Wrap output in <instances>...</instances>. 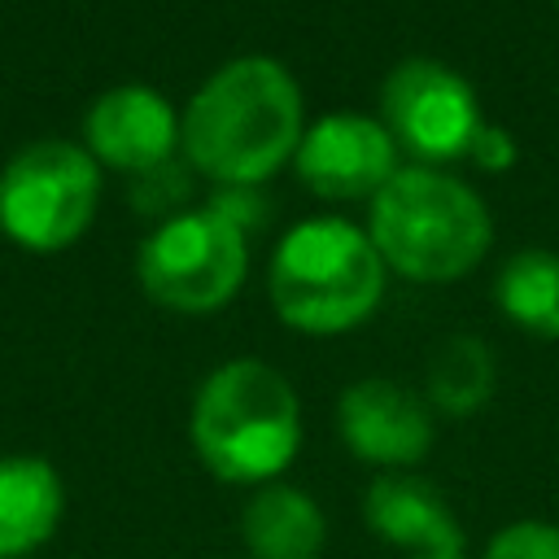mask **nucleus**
Instances as JSON below:
<instances>
[{
  "mask_svg": "<svg viewBox=\"0 0 559 559\" xmlns=\"http://www.w3.org/2000/svg\"><path fill=\"white\" fill-rule=\"evenodd\" d=\"M301 92L284 61L249 52L218 66L179 118L188 162L223 188H258L301 144Z\"/></svg>",
  "mask_w": 559,
  "mask_h": 559,
  "instance_id": "1",
  "label": "nucleus"
},
{
  "mask_svg": "<svg viewBox=\"0 0 559 559\" xmlns=\"http://www.w3.org/2000/svg\"><path fill=\"white\" fill-rule=\"evenodd\" d=\"M188 441L201 467L223 485L258 489L284 480L301 450L297 389L262 358H227L197 384Z\"/></svg>",
  "mask_w": 559,
  "mask_h": 559,
  "instance_id": "2",
  "label": "nucleus"
},
{
  "mask_svg": "<svg viewBox=\"0 0 559 559\" xmlns=\"http://www.w3.org/2000/svg\"><path fill=\"white\" fill-rule=\"evenodd\" d=\"M266 297L293 332L336 336L376 314L384 297V258L354 223L306 218L275 245Z\"/></svg>",
  "mask_w": 559,
  "mask_h": 559,
  "instance_id": "3",
  "label": "nucleus"
},
{
  "mask_svg": "<svg viewBox=\"0 0 559 559\" xmlns=\"http://www.w3.org/2000/svg\"><path fill=\"white\" fill-rule=\"evenodd\" d=\"M367 236L384 266L397 275L419 284H450L485 258L493 218L485 201L454 175L406 166L371 197Z\"/></svg>",
  "mask_w": 559,
  "mask_h": 559,
  "instance_id": "4",
  "label": "nucleus"
},
{
  "mask_svg": "<svg viewBox=\"0 0 559 559\" xmlns=\"http://www.w3.org/2000/svg\"><path fill=\"white\" fill-rule=\"evenodd\" d=\"M100 201V162L70 140H35L0 170V231L31 253L74 245Z\"/></svg>",
  "mask_w": 559,
  "mask_h": 559,
  "instance_id": "5",
  "label": "nucleus"
},
{
  "mask_svg": "<svg viewBox=\"0 0 559 559\" xmlns=\"http://www.w3.org/2000/svg\"><path fill=\"white\" fill-rule=\"evenodd\" d=\"M249 271L245 231L218 218L210 205L192 214H170L140 245L135 275L140 288L175 314H210L227 306Z\"/></svg>",
  "mask_w": 559,
  "mask_h": 559,
  "instance_id": "6",
  "label": "nucleus"
},
{
  "mask_svg": "<svg viewBox=\"0 0 559 559\" xmlns=\"http://www.w3.org/2000/svg\"><path fill=\"white\" fill-rule=\"evenodd\" d=\"M380 109L389 135L428 162L463 157L480 127L467 79L432 57L397 61L380 87Z\"/></svg>",
  "mask_w": 559,
  "mask_h": 559,
  "instance_id": "7",
  "label": "nucleus"
},
{
  "mask_svg": "<svg viewBox=\"0 0 559 559\" xmlns=\"http://www.w3.org/2000/svg\"><path fill=\"white\" fill-rule=\"evenodd\" d=\"M336 437L376 472H415L437 441V419L428 397L402 380L362 376L336 397Z\"/></svg>",
  "mask_w": 559,
  "mask_h": 559,
  "instance_id": "8",
  "label": "nucleus"
},
{
  "mask_svg": "<svg viewBox=\"0 0 559 559\" xmlns=\"http://www.w3.org/2000/svg\"><path fill=\"white\" fill-rule=\"evenodd\" d=\"M301 188L323 201L376 197L397 175V144L384 122L362 114H328L301 131L293 153Z\"/></svg>",
  "mask_w": 559,
  "mask_h": 559,
  "instance_id": "9",
  "label": "nucleus"
},
{
  "mask_svg": "<svg viewBox=\"0 0 559 559\" xmlns=\"http://www.w3.org/2000/svg\"><path fill=\"white\" fill-rule=\"evenodd\" d=\"M362 524L376 542L402 550V559L467 555V533L450 498L419 472H376L362 489Z\"/></svg>",
  "mask_w": 559,
  "mask_h": 559,
  "instance_id": "10",
  "label": "nucleus"
},
{
  "mask_svg": "<svg viewBox=\"0 0 559 559\" xmlns=\"http://www.w3.org/2000/svg\"><path fill=\"white\" fill-rule=\"evenodd\" d=\"M83 148L118 170L144 175L153 166H166L179 144V118L170 100L144 83L109 87L92 100L83 118Z\"/></svg>",
  "mask_w": 559,
  "mask_h": 559,
  "instance_id": "11",
  "label": "nucleus"
},
{
  "mask_svg": "<svg viewBox=\"0 0 559 559\" xmlns=\"http://www.w3.org/2000/svg\"><path fill=\"white\" fill-rule=\"evenodd\" d=\"M236 533L245 559H323L328 550V515L319 498L293 480L249 489Z\"/></svg>",
  "mask_w": 559,
  "mask_h": 559,
  "instance_id": "12",
  "label": "nucleus"
},
{
  "mask_svg": "<svg viewBox=\"0 0 559 559\" xmlns=\"http://www.w3.org/2000/svg\"><path fill=\"white\" fill-rule=\"evenodd\" d=\"M66 511V485L39 454H0V559L39 550Z\"/></svg>",
  "mask_w": 559,
  "mask_h": 559,
  "instance_id": "13",
  "label": "nucleus"
},
{
  "mask_svg": "<svg viewBox=\"0 0 559 559\" xmlns=\"http://www.w3.org/2000/svg\"><path fill=\"white\" fill-rule=\"evenodd\" d=\"M493 384H498V367H493V354L480 336L472 332H454L445 336L432 358H428V371H424V397L437 415H450V419H467L476 415L489 397H493Z\"/></svg>",
  "mask_w": 559,
  "mask_h": 559,
  "instance_id": "14",
  "label": "nucleus"
},
{
  "mask_svg": "<svg viewBox=\"0 0 559 559\" xmlns=\"http://www.w3.org/2000/svg\"><path fill=\"white\" fill-rule=\"evenodd\" d=\"M498 310L546 341H559V253L524 249L498 271Z\"/></svg>",
  "mask_w": 559,
  "mask_h": 559,
  "instance_id": "15",
  "label": "nucleus"
},
{
  "mask_svg": "<svg viewBox=\"0 0 559 559\" xmlns=\"http://www.w3.org/2000/svg\"><path fill=\"white\" fill-rule=\"evenodd\" d=\"M476 559H559V524L555 520H511L489 533Z\"/></svg>",
  "mask_w": 559,
  "mask_h": 559,
  "instance_id": "16",
  "label": "nucleus"
},
{
  "mask_svg": "<svg viewBox=\"0 0 559 559\" xmlns=\"http://www.w3.org/2000/svg\"><path fill=\"white\" fill-rule=\"evenodd\" d=\"M467 157H472L480 170L498 175V170H511V166H515L520 148H515V140H511L507 127H498V122H480L476 135H472V144H467Z\"/></svg>",
  "mask_w": 559,
  "mask_h": 559,
  "instance_id": "17",
  "label": "nucleus"
},
{
  "mask_svg": "<svg viewBox=\"0 0 559 559\" xmlns=\"http://www.w3.org/2000/svg\"><path fill=\"white\" fill-rule=\"evenodd\" d=\"M210 210H214L218 218H227L231 227L245 231V227H253V223L262 218V197H258L253 188H231V183H227V188L210 201Z\"/></svg>",
  "mask_w": 559,
  "mask_h": 559,
  "instance_id": "18",
  "label": "nucleus"
},
{
  "mask_svg": "<svg viewBox=\"0 0 559 559\" xmlns=\"http://www.w3.org/2000/svg\"><path fill=\"white\" fill-rule=\"evenodd\" d=\"M424 559H472V555H424Z\"/></svg>",
  "mask_w": 559,
  "mask_h": 559,
  "instance_id": "19",
  "label": "nucleus"
},
{
  "mask_svg": "<svg viewBox=\"0 0 559 559\" xmlns=\"http://www.w3.org/2000/svg\"><path fill=\"white\" fill-rule=\"evenodd\" d=\"M240 559H245V555H240Z\"/></svg>",
  "mask_w": 559,
  "mask_h": 559,
  "instance_id": "20",
  "label": "nucleus"
},
{
  "mask_svg": "<svg viewBox=\"0 0 559 559\" xmlns=\"http://www.w3.org/2000/svg\"><path fill=\"white\" fill-rule=\"evenodd\" d=\"M555 4H559V0H555Z\"/></svg>",
  "mask_w": 559,
  "mask_h": 559,
  "instance_id": "21",
  "label": "nucleus"
}]
</instances>
